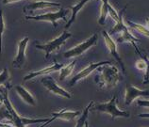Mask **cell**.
Listing matches in <instances>:
<instances>
[{
  "instance_id": "obj_17",
  "label": "cell",
  "mask_w": 149,
  "mask_h": 127,
  "mask_svg": "<svg viewBox=\"0 0 149 127\" xmlns=\"http://www.w3.org/2000/svg\"><path fill=\"white\" fill-rule=\"evenodd\" d=\"M101 1H102V5H101V9H100L98 24L100 26H103V25H105L106 19H107L108 15H109V9H108L109 0H101Z\"/></svg>"
},
{
  "instance_id": "obj_22",
  "label": "cell",
  "mask_w": 149,
  "mask_h": 127,
  "mask_svg": "<svg viewBox=\"0 0 149 127\" xmlns=\"http://www.w3.org/2000/svg\"><path fill=\"white\" fill-rule=\"evenodd\" d=\"M5 31V23L3 18V10H0V56L2 54V35Z\"/></svg>"
},
{
  "instance_id": "obj_1",
  "label": "cell",
  "mask_w": 149,
  "mask_h": 127,
  "mask_svg": "<svg viewBox=\"0 0 149 127\" xmlns=\"http://www.w3.org/2000/svg\"><path fill=\"white\" fill-rule=\"evenodd\" d=\"M97 70H98L99 74L96 75L95 83L100 88H113L123 78V75L120 74L118 68L113 65H104L99 67Z\"/></svg>"
},
{
  "instance_id": "obj_20",
  "label": "cell",
  "mask_w": 149,
  "mask_h": 127,
  "mask_svg": "<svg viewBox=\"0 0 149 127\" xmlns=\"http://www.w3.org/2000/svg\"><path fill=\"white\" fill-rule=\"evenodd\" d=\"M0 86H6L8 89H11V83L10 80V74L7 68H4L0 74Z\"/></svg>"
},
{
  "instance_id": "obj_5",
  "label": "cell",
  "mask_w": 149,
  "mask_h": 127,
  "mask_svg": "<svg viewBox=\"0 0 149 127\" xmlns=\"http://www.w3.org/2000/svg\"><path fill=\"white\" fill-rule=\"evenodd\" d=\"M68 14V10L64 9H61L56 12H47L38 15H26V20H34V21H40V22H50L52 23L54 28L58 26L57 21L60 19L66 20V15Z\"/></svg>"
},
{
  "instance_id": "obj_7",
  "label": "cell",
  "mask_w": 149,
  "mask_h": 127,
  "mask_svg": "<svg viewBox=\"0 0 149 127\" xmlns=\"http://www.w3.org/2000/svg\"><path fill=\"white\" fill-rule=\"evenodd\" d=\"M111 61H100V62H97V63H90V64L84 68L83 70H81L79 73L77 74L74 76L71 79V81L69 82V85L73 87L77 84L78 81L82 80V79L86 78L87 76H89L93 72H95V70H97L101 66H104V65H111Z\"/></svg>"
},
{
  "instance_id": "obj_31",
  "label": "cell",
  "mask_w": 149,
  "mask_h": 127,
  "mask_svg": "<svg viewBox=\"0 0 149 127\" xmlns=\"http://www.w3.org/2000/svg\"><path fill=\"white\" fill-rule=\"evenodd\" d=\"M25 127H26V126H25Z\"/></svg>"
},
{
  "instance_id": "obj_13",
  "label": "cell",
  "mask_w": 149,
  "mask_h": 127,
  "mask_svg": "<svg viewBox=\"0 0 149 127\" xmlns=\"http://www.w3.org/2000/svg\"><path fill=\"white\" fill-rule=\"evenodd\" d=\"M64 65L63 64H61V63H57L55 62L54 64H52L51 66L47 67V68H45V69H42L40 71H36V72H31L29 73L27 75L24 77V81H29L31 80V79H34L36 78L37 76H40V75H47L51 73H54V72H58V71H61V68H63Z\"/></svg>"
},
{
  "instance_id": "obj_3",
  "label": "cell",
  "mask_w": 149,
  "mask_h": 127,
  "mask_svg": "<svg viewBox=\"0 0 149 127\" xmlns=\"http://www.w3.org/2000/svg\"><path fill=\"white\" fill-rule=\"evenodd\" d=\"M71 37H72L71 33L67 32V31H63L62 34H61L58 38L54 39L52 41H50L46 43H44V44H38V43H36L35 46H36V48L39 50L45 51V58H48L51 53H53L54 51H57L60 49L61 46L63 45L65 42Z\"/></svg>"
},
{
  "instance_id": "obj_19",
  "label": "cell",
  "mask_w": 149,
  "mask_h": 127,
  "mask_svg": "<svg viewBox=\"0 0 149 127\" xmlns=\"http://www.w3.org/2000/svg\"><path fill=\"white\" fill-rule=\"evenodd\" d=\"M127 25L129 26L130 28L134 29L137 31V32H139L140 34H143V36H146L149 38V29L147 27L143 26L142 25H139V24H136L134 22H131V21H127Z\"/></svg>"
},
{
  "instance_id": "obj_27",
  "label": "cell",
  "mask_w": 149,
  "mask_h": 127,
  "mask_svg": "<svg viewBox=\"0 0 149 127\" xmlns=\"http://www.w3.org/2000/svg\"><path fill=\"white\" fill-rule=\"evenodd\" d=\"M18 1H21V0H2L3 4H10V3L18 2Z\"/></svg>"
},
{
  "instance_id": "obj_6",
  "label": "cell",
  "mask_w": 149,
  "mask_h": 127,
  "mask_svg": "<svg viewBox=\"0 0 149 127\" xmlns=\"http://www.w3.org/2000/svg\"><path fill=\"white\" fill-rule=\"evenodd\" d=\"M41 82H42V84L45 87L46 90H49L50 92H52L55 95H58V96L67 98V99H70L72 97L71 93L58 86L56 83V81L51 76H49V75H45V76L41 79Z\"/></svg>"
},
{
  "instance_id": "obj_15",
  "label": "cell",
  "mask_w": 149,
  "mask_h": 127,
  "mask_svg": "<svg viewBox=\"0 0 149 127\" xmlns=\"http://www.w3.org/2000/svg\"><path fill=\"white\" fill-rule=\"evenodd\" d=\"M15 90H16L17 93L19 94V96H20L23 99V101H25L26 104H29L30 105H33V106L36 105V101H35L33 95L31 94L29 91H27L24 87L16 86L15 87Z\"/></svg>"
},
{
  "instance_id": "obj_23",
  "label": "cell",
  "mask_w": 149,
  "mask_h": 127,
  "mask_svg": "<svg viewBox=\"0 0 149 127\" xmlns=\"http://www.w3.org/2000/svg\"><path fill=\"white\" fill-rule=\"evenodd\" d=\"M108 9H109V15L111 17V19H113V21H114L115 23H117L120 19V12L119 13L117 12L116 10L109 3L108 5Z\"/></svg>"
},
{
  "instance_id": "obj_2",
  "label": "cell",
  "mask_w": 149,
  "mask_h": 127,
  "mask_svg": "<svg viewBox=\"0 0 149 127\" xmlns=\"http://www.w3.org/2000/svg\"><path fill=\"white\" fill-rule=\"evenodd\" d=\"M116 103H117V96L116 95H113L112 98L107 103H101V104H95V105L93 104L91 109L102 113H107L111 117V119H115L118 117H122V118L130 117V115H129L127 111L119 109Z\"/></svg>"
},
{
  "instance_id": "obj_14",
  "label": "cell",
  "mask_w": 149,
  "mask_h": 127,
  "mask_svg": "<svg viewBox=\"0 0 149 127\" xmlns=\"http://www.w3.org/2000/svg\"><path fill=\"white\" fill-rule=\"evenodd\" d=\"M90 1V0H80L79 2H78L77 4H76L74 6H70V10H72V16H71V19L69 20V21L67 22V24L65 25V29L69 28L70 26H71L74 22L76 21V18H77V13L79 12V10L83 8L86 4H87L88 2Z\"/></svg>"
},
{
  "instance_id": "obj_29",
  "label": "cell",
  "mask_w": 149,
  "mask_h": 127,
  "mask_svg": "<svg viewBox=\"0 0 149 127\" xmlns=\"http://www.w3.org/2000/svg\"><path fill=\"white\" fill-rule=\"evenodd\" d=\"M0 127H15V126L9 124H5V122H0Z\"/></svg>"
},
{
  "instance_id": "obj_16",
  "label": "cell",
  "mask_w": 149,
  "mask_h": 127,
  "mask_svg": "<svg viewBox=\"0 0 149 127\" xmlns=\"http://www.w3.org/2000/svg\"><path fill=\"white\" fill-rule=\"evenodd\" d=\"M95 104V102L91 101L89 103V105L86 106L84 108L83 112H82L81 116L79 117V119L77 120V124L74 127H89L88 126V117H89V112H90V109L92 108V106Z\"/></svg>"
},
{
  "instance_id": "obj_11",
  "label": "cell",
  "mask_w": 149,
  "mask_h": 127,
  "mask_svg": "<svg viewBox=\"0 0 149 127\" xmlns=\"http://www.w3.org/2000/svg\"><path fill=\"white\" fill-rule=\"evenodd\" d=\"M79 114H80L79 111H70V110H66V109H62L61 111H58V112H53L51 114L52 118L49 119L48 121L42 124V125H41L40 127L47 126L55 120H62V121H73L76 117L79 116Z\"/></svg>"
},
{
  "instance_id": "obj_26",
  "label": "cell",
  "mask_w": 149,
  "mask_h": 127,
  "mask_svg": "<svg viewBox=\"0 0 149 127\" xmlns=\"http://www.w3.org/2000/svg\"><path fill=\"white\" fill-rule=\"evenodd\" d=\"M137 105L141 106V108H149V100H138V102H137Z\"/></svg>"
},
{
  "instance_id": "obj_25",
  "label": "cell",
  "mask_w": 149,
  "mask_h": 127,
  "mask_svg": "<svg viewBox=\"0 0 149 127\" xmlns=\"http://www.w3.org/2000/svg\"><path fill=\"white\" fill-rule=\"evenodd\" d=\"M135 65H136V68L138 70H140V71H143V72H144L146 69V63L142 58H141L140 60L137 61Z\"/></svg>"
},
{
  "instance_id": "obj_21",
  "label": "cell",
  "mask_w": 149,
  "mask_h": 127,
  "mask_svg": "<svg viewBox=\"0 0 149 127\" xmlns=\"http://www.w3.org/2000/svg\"><path fill=\"white\" fill-rule=\"evenodd\" d=\"M140 57L142 59H143L144 61L146 63V69L144 71V75H143V84H149V58L148 56L142 52V54L140 55Z\"/></svg>"
},
{
  "instance_id": "obj_28",
  "label": "cell",
  "mask_w": 149,
  "mask_h": 127,
  "mask_svg": "<svg viewBox=\"0 0 149 127\" xmlns=\"http://www.w3.org/2000/svg\"><path fill=\"white\" fill-rule=\"evenodd\" d=\"M138 116L143 119H149V113H141L138 115Z\"/></svg>"
},
{
  "instance_id": "obj_9",
  "label": "cell",
  "mask_w": 149,
  "mask_h": 127,
  "mask_svg": "<svg viewBox=\"0 0 149 127\" xmlns=\"http://www.w3.org/2000/svg\"><path fill=\"white\" fill-rule=\"evenodd\" d=\"M102 35H103V38H104V41L106 42V45H107L108 49L109 51V53L112 56L113 58H115V60L117 61V63L120 65L121 69H122L123 73L125 74V67L124 65V62L122 60V58L119 56L118 52H117V45H116V42L113 41L112 38L111 37V35H109L106 30H103L102 31Z\"/></svg>"
},
{
  "instance_id": "obj_12",
  "label": "cell",
  "mask_w": 149,
  "mask_h": 127,
  "mask_svg": "<svg viewBox=\"0 0 149 127\" xmlns=\"http://www.w3.org/2000/svg\"><path fill=\"white\" fill-rule=\"evenodd\" d=\"M61 3H56V2H49V1H36L29 3L23 9V11L25 13L27 12H33L34 10H45V9H52V8H61Z\"/></svg>"
},
{
  "instance_id": "obj_10",
  "label": "cell",
  "mask_w": 149,
  "mask_h": 127,
  "mask_svg": "<svg viewBox=\"0 0 149 127\" xmlns=\"http://www.w3.org/2000/svg\"><path fill=\"white\" fill-rule=\"evenodd\" d=\"M29 38L25 37L24 39H22L20 42H18V52L15 58L13 59V67L16 69H21L23 66L25 65L26 62V49L29 43Z\"/></svg>"
},
{
  "instance_id": "obj_30",
  "label": "cell",
  "mask_w": 149,
  "mask_h": 127,
  "mask_svg": "<svg viewBox=\"0 0 149 127\" xmlns=\"http://www.w3.org/2000/svg\"><path fill=\"white\" fill-rule=\"evenodd\" d=\"M146 23L147 28L149 29V17H147V18H146Z\"/></svg>"
},
{
  "instance_id": "obj_24",
  "label": "cell",
  "mask_w": 149,
  "mask_h": 127,
  "mask_svg": "<svg viewBox=\"0 0 149 127\" xmlns=\"http://www.w3.org/2000/svg\"><path fill=\"white\" fill-rule=\"evenodd\" d=\"M9 90L6 86H0V104L3 105V102L5 100V98L9 96Z\"/></svg>"
},
{
  "instance_id": "obj_8",
  "label": "cell",
  "mask_w": 149,
  "mask_h": 127,
  "mask_svg": "<svg viewBox=\"0 0 149 127\" xmlns=\"http://www.w3.org/2000/svg\"><path fill=\"white\" fill-rule=\"evenodd\" d=\"M138 97H149V90H143L137 89L135 86L127 84L125 87V105H130L132 102Z\"/></svg>"
},
{
  "instance_id": "obj_18",
  "label": "cell",
  "mask_w": 149,
  "mask_h": 127,
  "mask_svg": "<svg viewBox=\"0 0 149 127\" xmlns=\"http://www.w3.org/2000/svg\"><path fill=\"white\" fill-rule=\"evenodd\" d=\"M76 63H77L76 60H73L71 63H69L68 65H66V66L63 67V68H61V73H60V80L61 81L64 80L65 78H67L69 75L72 74L73 70L74 68V65H76Z\"/></svg>"
},
{
  "instance_id": "obj_4",
  "label": "cell",
  "mask_w": 149,
  "mask_h": 127,
  "mask_svg": "<svg viewBox=\"0 0 149 127\" xmlns=\"http://www.w3.org/2000/svg\"><path fill=\"white\" fill-rule=\"evenodd\" d=\"M97 40H98V35L93 34L89 39H87L83 42L79 43L78 45L73 47V48L69 49L68 51L63 53V57L66 58H77L80 57L81 55H83L86 51L89 50L91 47L95 46L97 43Z\"/></svg>"
}]
</instances>
